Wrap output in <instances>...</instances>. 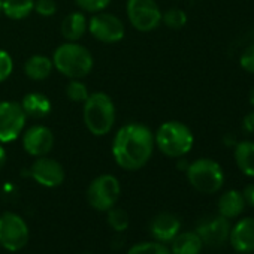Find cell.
Returning a JSON list of instances; mask_svg holds the SVG:
<instances>
[{"label":"cell","mask_w":254,"mask_h":254,"mask_svg":"<svg viewBox=\"0 0 254 254\" xmlns=\"http://www.w3.org/2000/svg\"><path fill=\"white\" fill-rule=\"evenodd\" d=\"M14 70L12 56L6 50H0V82L6 81Z\"/></svg>","instance_id":"obj_28"},{"label":"cell","mask_w":254,"mask_h":254,"mask_svg":"<svg viewBox=\"0 0 254 254\" xmlns=\"http://www.w3.org/2000/svg\"><path fill=\"white\" fill-rule=\"evenodd\" d=\"M190 186L203 194H214L224 186V172L218 162L202 157L191 163L186 171Z\"/></svg>","instance_id":"obj_5"},{"label":"cell","mask_w":254,"mask_h":254,"mask_svg":"<svg viewBox=\"0 0 254 254\" xmlns=\"http://www.w3.org/2000/svg\"><path fill=\"white\" fill-rule=\"evenodd\" d=\"M82 118L87 130L94 136H106L115 124L117 111L109 94L103 91L90 93L82 103Z\"/></svg>","instance_id":"obj_3"},{"label":"cell","mask_w":254,"mask_h":254,"mask_svg":"<svg viewBox=\"0 0 254 254\" xmlns=\"http://www.w3.org/2000/svg\"><path fill=\"white\" fill-rule=\"evenodd\" d=\"M27 115L20 102H0V144H9L18 139L26 127Z\"/></svg>","instance_id":"obj_8"},{"label":"cell","mask_w":254,"mask_h":254,"mask_svg":"<svg viewBox=\"0 0 254 254\" xmlns=\"http://www.w3.org/2000/svg\"><path fill=\"white\" fill-rule=\"evenodd\" d=\"M66 96L70 102L75 103H84L87 97L90 96L87 85L81 79H70V82L66 87Z\"/></svg>","instance_id":"obj_26"},{"label":"cell","mask_w":254,"mask_h":254,"mask_svg":"<svg viewBox=\"0 0 254 254\" xmlns=\"http://www.w3.org/2000/svg\"><path fill=\"white\" fill-rule=\"evenodd\" d=\"M154 142L163 156L169 159H181L191 151L194 136L187 124L171 120L159 126L154 133Z\"/></svg>","instance_id":"obj_4"},{"label":"cell","mask_w":254,"mask_h":254,"mask_svg":"<svg viewBox=\"0 0 254 254\" xmlns=\"http://www.w3.org/2000/svg\"><path fill=\"white\" fill-rule=\"evenodd\" d=\"M88 32V20L85 12L75 11L67 14L60 26V33L67 42H78Z\"/></svg>","instance_id":"obj_16"},{"label":"cell","mask_w":254,"mask_h":254,"mask_svg":"<svg viewBox=\"0 0 254 254\" xmlns=\"http://www.w3.org/2000/svg\"><path fill=\"white\" fill-rule=\"evenodd\" d=\"M187 14L180 8H171L162 12V23L171 30H181L187 24Z\"/></svg>","instance_id":"obj_23"},{"label":"cell","mask_w":254,"mask_h":254,"mask_svg":"<svg viewBox=\"0 0 254 254\" xmlns=\"http://www.w3.org/2000/svg\"><path fill=\"white\" fill-rule=\"evenodd\" d=\"M241 193H242V197H244V200H245V205L254 208V183L247 184Z\"/></svg>","instance_id":"obj_32"},{"label":"cell","mask_w":254,"mask_h":254,"mask_svg":"<svg viewBox=\"0 0 254 254\" xmlns=\"http://www.w3.org/2000/svg\"><path fill=\"white\" fill-rule=\"evenodd\" d=\"M5 163H6V150L3 148L2 144H0V171L3 169Z\"/></svg>","instance_id":"obj_33"},{"label":"cell","mask_w":254,"mask_h":254,"mask_svg":"<svg viewBox=\"0 0 254 254\" xmlns=\"http://www.w3.org/2000/svg\"><path fill=\"white\" fill-rule=\"evenodd\" d=\"M230 220L223 215H208L199 220L196 226V233L202 239L203 245L209 248H220L226 242H229L230 233Z\"/></svg>","instance_id":"obj_11"},{"label":"cell","mask_w":254,"mask_h":254,"mask_svg":"<svg viewBox=\"0 0 254 254\" xmlns=\"http://www.w3.org/2000/svg\"><path fill=\"white\" fill-rule=\"evenodd\" d=\"M127 254H171V250L159 241H147L130 247Z\"/></svg>","instance_id":"obj_24"},{"label":"cell","mask_w":254,"mask_h":254,"mask_svg":"<svg viewBox=\"0 0 254 254\" xmlns=\"http://www.w3.org/2000/svg\"><path fill=\"white\" fill-rule=\"evenodd\" d=\"M239 64H241V67L245 72L254 75V44L250 45V47H247L242 51V54L239 57Z\"/></svg>","instance_id":"obj_30"},{"label":"cell","mask_w":254,"mask_h":254,"mask_svg":"<svg viewBox=\"0 0 254 254\" xmlns=\"http://www.w3.org/2000/svg\"><path fill=\"white\" fill-rule=\"evenodd\" d=\"M187 168H189V162L183 160V157H181V160L178 162V169L180 171H187Z\"/></svg>","instance_id":"obj_34"},{"label":"cell","mask_w":254,"mask_h":254,"mask_svg":"<svg viewBox=\"0 0 254 254\" xmlns=\"http://www.w3.org/2000/svg\"><path fill=\"white\" fill-rule=\"evenodd\" d=\"M156 148L154 132L141 123H127L112 139V157L124 171H139L153 157Z\"/></svg>","instance_id":"obj_1"},{"label":"cell","mask_w":254,"mask_h":254,"mask_svg":"<svg viewBox=\"0 0 254 254\" xmlns=\"http://www.w3.org/2000/svg\"><path fill=\"white\" fill-rule=\"evenodd\" d=\"M2 2L3 0H0V14H2Z\"/></svg>","instance_id":"obj_36"},{"label":"cell","mask_w":254,"mask_h":254,"mask_svg":"<svg viewBox=\"0 0 254 254\" xmlns=\"http://www.w3.org/2000/svg\"><path fill=\"white\" fill-rule=\"evenodd\" d=\"M180 229H181L180 218L171 212H162L156 215L150 223L151 236L162 244L171 242L180 233Z\"/></svg>","instance_id":"obj_15"},{"label":"cell","mask_w":254,"mask_h":254,"mask_svg":"<svg viewBox=\"0 0 254 254\" xmlns=\"http://www.w3.org/2000/svg\"><path fill=\"white\" fill-rule=\"evenodd\" d=\"M248 102H250V105H251V106H254V87L250 90V94H248Z\"/></svg>","instance_id":"obj_35"},{"label":"cell","mask_w":254,"mask_h":254,"mask_svg":"<svg viewBox=\"0 0 254 254\" xmlns=\"http://www.w3.org/2000/svg\"><path fill=\"white\" fill-rule=\"evenodd\" d=\"M90 35L103 44H117L126 35V27L121 18L109 12H96L88 20Z\"/></svg>","instance_id":"obj_10"},{"label":"cell","mask_w":254,"mask_h":254,"mask_svg":"<svg viewBox=\"0 0 254 254\" xmlns=\"http://www.w3.org/2000/svg\"><path fill=\"white\" fill-rule=\"evenodd\" d=\"M121 196V186L117 177L111 174H103L94 178L87 189V202L96 209L106 212L114 208Z\"/></svg>","instance_id":"obj_6"},{"label":"cell","mask_w":254,"mask_h":254,"mask_svg":"<svg viewBox=\"0 0 254 254\" xmlns=\"http://www.w3.org/2000/svg\"><path fill=\"white\" fill-rule=\"evenodd\" d=\"M203 242L196 232L178 233L171 241V254H200Z\"/></svg>","instance_id":"obj_21"},{"label":"cell","mask_w":254,"mask_h":254,"mask_svg":"<svg viewBox=\"0 0 254 254\" xmlns=\"http://www.w3.org/2000/svg\"><path fill=\"white\" fill-rule=\"evenodd\" d=\"M217 208H218V214L229 220L239 217L245 209V200L242 197V193L238 190L224 191L218 199Z\"/></svg>","instance_id":"obj_19"},{"label":"cell","mask_w":254,"mask_h":254,"mask_svg":"<svg viewBox=\"0 0 254 254\" xmlns=\"http://www.w3.org/2000/svg\"><path fill=\"white\" fill-rule=\"evenodd\" d=\"M35 11V0H3L2 12L9 20H24Z\"/></svg>","instance_id":"obj_22"},{"label":"cell","mask_w":254,"mask_h":254,"mask_svg":"<svg viewBox=\"0 0 254 254\" xmlns=\"http://www.w3.org/2000/svg\"><path fill=\"white\" fill-rule=\"evenodd\" d=\"M81 254H91L90 251H84V253H81Z\"/></svg>","instance_id":"obj_37"},{"label":"cell","mask_w":254,"mask_h":254,"mask_svg":"<svg viewBox=\"0 0 254 254\" xmlns=\"http://www.w3.org/2000/svg\"><path fill=\"white\" fill-rule=\"evenodd\" d=\"M20 105L23 111L26 112V115L30 118H45L51 114V109H53V103L48 99V96H45L44 93H38V91L24 94Z\"/></svg>","instance_id":"obj_17"},{"label":"cell","mask_w":254,"mask_h":254,"mask_svg":"<svg viewBox=\"0 0 254 254\" xmlns=\"http://www.w3.org/2000/svg\"><path fill=\"white\" fill-rule=\"evenodd\" d=\"M53 64L69 79H82L94 67V59L90 50L79 42H64L53 54Z\"/></svg>","instance_id":"obj_2"},{"label":"cell","mask_w":254,"mask_h":254,"mask_svg":"<svg viewBox=\"0 0 254 254\" xmlns=\"http://www.w3.org/2000/svg\"><path fill=\"white\" fill-rule=\"evenodd\" d=\"M106 221L115 232H124L129 227V214L121 208H111L106 211Z\"/></svg>","instance_id":"obj_25"},{"label":"cell","mask_w":254,"mask_h":254,"mask_svg":"<svg viewBox=\"0 0 254 254\" xmlns=\"http://www.w3.org/2000/svg\"><path fill=\"white\" fill-rule=\"evenodd\" d=\"M54 147V133L44 124H35L23 132V148L33 157L48 156Z\"/></svg>","instance_id":"obj_13"},{"label":"cell","mask_w":254,"mask_h":254,"mask_svg":"<svg viewBox=\"0 0 254 254\" xmlns=\"http://www.w3.org/2000/svg\"><path fill=\"white\" fill-rule=\"evenodd\" d=\"M29 175L42 187L54 189L63 184L64 181V169L60 162L51 159L48 156L36 157L29 169Z\"/></svg>","instance_id":"obj_12"},{"label":"cell","mask_w":254,"mask_h":254,"mask_svg":"<svg viewBox=\"0 0 254 254\" xmlns=\"http://www.w3.org/2000/svg\"><path fill=\"white\" fill-rule=\"evenodd\" d=\"M242 130L247 135H254V111H250L242 118Z\"/></svg>","instance_id":"obj_31"},{"label":"cell","mask_w":254,"mask_h":254,"mask_svg":"<svg viewBox=\"0 0 254 254\" xmlns=\"http://www.w3.org/2000/svg\"><path fill=\"white\" fill-rule=\"evenodd\" d=\"M229 244L239 254L254 253V217L241 218L230 227Z\"/></svg>","instance_id":"obj_14"},{"label":"cell","mask_w":254,"mask_h":254,"mask_svg":"<svg viewBox=\"0 0 254 254\" xmlns=\"http://www.w3.org/2000/svg\"><path fill=\"white\" fill-rule=\"evenodd\" d=\"M54 70L53 59L44 54H35L29 57L24 63V73L32 81H45L51 76Z\"/></svg>","instance_id":"obj_18"},{"label":"cell","mask_w":254,"mask_h":254,"mask_svg":"<svg viewBox=\"0 0 254 254\" xmlns=\"http://www.w3.org/2000/svg\"><path fill=\"white\" fill-rule=\"evenodd\" d=\"M233 159L238 169L250 178H254V141H241L235 144Z\"/></svg>","instance_id":"obj_20"},{"label":"cell","mask_w":254,"mask_h":254,"mask_svg":"<svg viewBox=\"0 0 254 254\" xmlns=\"http://www.w3.org/2000/svg\"><path fill=\"white\" fill-rule=\"evenodd\" d=\"M35 12L44 18L56 15L57 12L56 0H35Z\"/></svg>","instance_id":"obj_29"},{"label":"cell","mask_w":254,"mask_h":254,"mask_svg":"<svg viewBox=\"0 0 254 254\" xmlns=\"http://www.w3.org/2000/svg\"><path fill=\"white\" fill-rule=\"evenodd\" d=\"M126 14L133 29L142 33L156 30L162 23V11L156 0H127Z\"/></svg>","instance_id":"obj_7"},{"label":"cell","mask_w":254,"mask_h":254,"mask_svg":"<svg viewBox=\"0 0 254 254\" xmlns=\"http://www.w3.org/2000/svg\"><path fill=\"white\" fill-rule=\"evenodd\" d=\"M29 242L27 223L14 212H5L0 217V245L8 251H20Z\"/></svg>","instance_id":"obj_9"},{"label":"cell","mask_w":254,"mask_h":254,"mask_svg":"<svg viewBox=\"0 0 254 254\" xmlns=\"http://www.w3.org/2000/svg\"><path fill=\"white\" fill-rule=\"evenodd\" d=\"M75 3L82 12L96 14V12L105 11L109 6L111 0H75Z\"/></svg>","instance_id":"obj_27"}]
</instances>
